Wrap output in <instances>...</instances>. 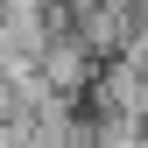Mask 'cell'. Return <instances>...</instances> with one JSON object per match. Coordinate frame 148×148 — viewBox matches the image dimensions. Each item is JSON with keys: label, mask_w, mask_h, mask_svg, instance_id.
Wrapping results in <instances>:
<instances>
[{"label": "cell", "mask_w": 148, "mask_h": 148, "mask_svg": "<svg viewBox=\"0 0 148 148\" xmlns=\"http://www.w3.org/2000/svg\"><path fill=\"white\" fill-rule=\"evenodd\" d=\"M141 148H148V127H141Z\"/></svg>", "instance_id": "cell-1"}]
</instances>
